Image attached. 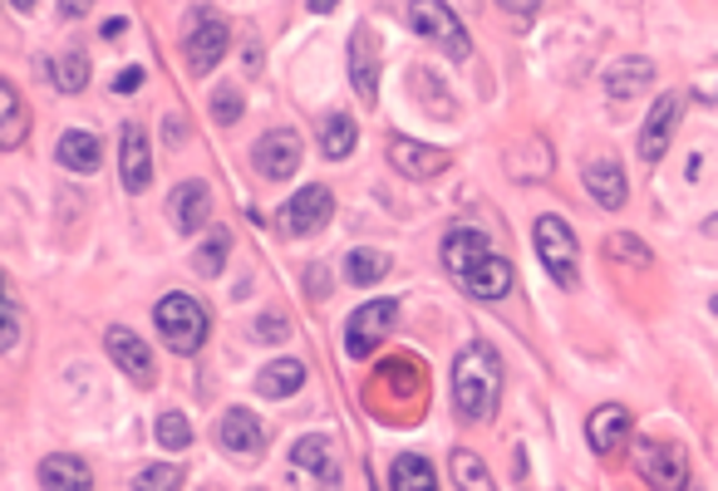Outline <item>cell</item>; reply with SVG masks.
Masks as SVG:
<instances>
[{
	"instance_id": "obj_8",
	"label": "cell",
	"mask_w": 718,
	"mask_h": 491,
	"mask_svg": "<svg viewBox=\"0 0 718 491\" xmlns=\"http://www.w3.org/2000/svg\"><path fill=\"white\" fill-rule=\"evenodd\" d=\"M252 163L266 182H286V177H295V167H301V139H295L291 129L261 133L256 147H252Z\"/></svg>"
},
{
	"instance_id": "obj_17",
	"label": "cell",
	"mask_w": 718,
	"mask_h": 491,
	"mask_svg": "<svg viewBox=\"0 0 718 491\" xmlns=\"http://www.w3.org/2000/svg\"><path fill=\"white\" fill-rule=\"evenodd\" d=\"M104 349H109V359L119 364L123 374H133L139 383H153V349L143 345L133 329H123V325H113L109 335H104Z\"/></svg>"
},
{
	"instance_id": "obj_39",
	"label": "cell",
	"mask_w": 718,
	"mask_h": 491,
	"mask_svg": "<svg viewBox=\"0 0 718 491\" xmlns=\"http://www.w3.org/2000/svg\"><path fill=\"white\" fill-rule=\"evenodd\" d=\"M139 84H143V70H123L119 79H113V94H133Z\"/></svg>"
},
{
	"instance_id": "obj_22",
	"label": "cell",
	"mask_w": 718,
	"mask_h": 491,
	"mask_svg": "<svg viewBox=\"0 0 718 491\" xmlns=\"http://www.w3.org/2000/svg\"><path fill=\"white\" fill-rule=\"evenodd\" d=\"M305 388V364L301 359H276L256 374V393L261 398H291Z\"/></svg>"
},
{
	"instance_id": "obj_19",
	"label": "cell",
	"mask_w": 718,
	"mask_h": 491,
	"mask_svg": "<svg viewBox=\"0 0 718 491\" xmlns=\"http://www.w3.org/2000/svg\"><path fill=\"white\" fill-rule=\"evenodd\" d=\"M208 212H212V192H208V182H182V187L168 197V216H173V226L182 236H192L202 222H208Z\"/></svg>"
},
{
	"instance_id": "obj_13",
	"label": "cell",
	"mask_w": 718,
	"mask_h": 491,
	"mask_svg": "<svg viewBox=\"0 0 718 491\" xmlns=\"http://www.w3.org/2000/svg\"><path fill=\"white\" fill-rule=\"evenodd\" d=\"M216 438H222V452H232V457H261V452H266V428H261L256 413H246V408L222 413V422H216Z\"/></svg>"
},
{
	"instance_id": "obj_30",
	"label": "cell",
	"mask_w": 718,
	"mask_h": 491,
	"mask_svg": "<svg viewBox=\"0 0 718 491\" xmlns=\"http://www.w3.org/2000/svg\"><path fill=\"white\" fill-rule=\"evenodd\" d=\"M390 276V256L384 250H350L345 256V280L350 285H374Z\"/></svg>"
},
{
	"instance_id": "obj_2",
	"label": "cell",
	"mask_w": 718,
	"mask_h": 491,
	"mask_svg": "<svg viewBox=\"0 0 718 491\" xmlns=\"http://www.w3.org/2000/svg\"><path fill=\"white\" fill-rule=\"evenodd\" d=\"M153 319H158V335H163V345L173 349V354H198L202 345H208V335H212V315H208V305L202 300H192V295H182V290H173V295H163L158 300V310H153Z\"/></svg>"
},
{
	"instance_id": "obj_35",
	"label": "cell",
	"mask_w": 718,
	"mask_h": 491,
	"mask_svg": "<svg viewBox=\"0 0 718 491\" xmlns=\"http://www.w3.org/2000/svg\"><path fill=\"white\" fill-rule=\"evenodd\" d=\"M222 266H226V236H212V242L192 256V270L212 280V276H222Z\"/></svg>"
},
{
	"instance_id": "obj_41",
	"label": "cell",
	"mask_w": 718,
	"mask_h": 491,
	"mask_svg": "<svg viewBox=\"0 0 718 491\" xmlns=\"http://www.w3.org/2000/svg\"><path fill=\"white\" fill-rule=\"evenodd\" d=\"M714 315H718V295H714Z\"/></svg>"
},
{
	"instance_id": "obj_23",
	"label": "cell",
	"mask_w": 718,
	"mask_h": 491,
	"mask_svg": "<svg viewBox=\"0 0 718 491\" xmlns=\"http://www.w3.org/2000/svg\"><path fill=\"white\" fill-rule=\"evenodd\" d=\"M26 133H30V109H26V99L16 94V84H0V147H20L26 143Z\"/></svg>"
},
{
	"instance_id": "obj_3",
	"label": "cell",
	"mask_w": 718,
	"mask_h": 491,
	"mask_svg": "<svg viewBox=\"0 0 718 491\" xmlns=\"http://www.w3.org/2000/svg\"><path fill=\"white\" fill-rule=\"evenodd\" d=\"M408 25H414L424 40L438 44L448 60H458V64L473 60V40H467L463 20H453V10L438 6V0H414V6H408Z\"/></svg>"
},
{
	"instance_id": "obj_42",
	"label": "cell",
	"mask_w": 718,
	"mask_h": 491,
	"mask_svg": "<svg viewBox=\"0 0 718 491\" xmlns=\"http://www.w3.org/2000/svg\"><path fill=\"white\" fill-rule=\"evenodd\" d=\"M684 491H694V487H684Z\"/></svg>"
},
{
	"instance_id": "obj_31",
	"label": "cell",
	"mask_w": 718,
	"mask_h": 491,
	"mask_svg": "<svg viewBox=\"0 0 718 491\" xmlns=\"http://www.w3.org/2000/svg\"><path fill=\"white\" fill-rule=\"evenodd\" d=\"M54 84H60V94H84L89 89V60L84 54H60V60H54Z\"/></svg>"
},
{
	"instance_id": "obj_15",
	"label": "cell",
	"mask_w": 718,
	"mask_h": 491,
	"mask_svg": "<svg viewBox=\"0 0 718 491\" xmlns=\"http://www.w3.org/2000/svg\"><path fill=\"white\" fill-rule=\"evenodd\" d=\"M630 432H635V413L630 408H620V403H606V408H596L586 422V438H590V448L596 452H620L625 442H630Z\"/></svg>"
},
{
	"instance_id": "obj_21",
	"label": "cell",
	"mask_w": 718,
	"mask_h": 491,
	"mask_svg": "<svg viewBox=\"0 0 718 491\" xmlns=\"http://www.w3.org/2000/svg\"><path fill=\"white\" fill-rule=\"evenodd\" d=\"M54 157H60V167H70V173H99V163H104V143L94 139L89 129H70L54 147Z\"/></svg>"
},
{
	"instance_id": "obj_9",
	"label": "cell",
	"mask_w": 718,
	"mask_h": 491,
	"mask_svg": "<svg viewBox=\"0 0 718 491\" xmlns=\"http://www.w3.org/2000/svg\"><path fill=\"white\" fill-rule=\"evenodd\" d=\"M281 216H286L291 236H315L330 216H335V197H330V187H321V182H305V187L286 202V212Z\"/></svg>"
},
{
	"instance_id": "obj_36",
	"label": "cell",
	"mask_w": 718,
	"mask_h": 491,
	"mask_svg": "<svg viewBox=\"0 0 718 491\" xmlns=\"http://www.w3.org/2000/svg\"><path fill=\"white\" fill-rule=\"evenodd\" d=\"M242 109H246V104H242V94H236V89H216V94H212V119L222 123V129L242 119Z\"/></svg>"
},
{
	"instance_id": "obj_16",
	"label": "cell",
	"mask_w": 718,
	"mask_h": 491,
	"mask_svg": "<svg viewBox=\"0 0 718 491\" xmlns=\"http://www.w3.org/2000/svg\"><path fill=\"white\" fill-rule=\"evenodd\" d=\"M679 109H684L679 94L655 99V109H649V119H645V129H640V157H645V163H659V157H665L669 133H675V123H679Z\"/></svg>"
},
{
	"instance_id": "obj_24",
	"label": "cell",
	"mask_w": 718,
	"mask_h": 491,
	"mask_svg": "<svg viewBox=\"0 0 718 491\" xmlns=\"http://www.w3.org/2000/svg\"><path fill=\"white\" fill-rule=\"evenodd\" d=\"M390 491H438L433 462H428L424 452H404V457H394V467H390Z\"/></svg>"
},
{
	"instance_id": "obj_33",
	"label": "cell",
	"mask_w": 718,
	"mask_h": 491,
	"mask_svg": "<svg viewBox=\"0 0 718 491\" xmlns=\"http://www.w3.org/2000/svg\"><path fill=\"white\" fill-rule=\"evenodd\" d=\"M158 442H163L168 452H182L192 442V422L178 413V408H168V413H158Z\"/></svg>"
},
{
	"instance_id": "obj_14",
	"label": "cell",
	"mask_w": 718,
	"mask_h": 491,
	"mask_svg": "<svg viewBox=\"0 0 718 491\" xmlns=\"http://www.w3.org/2000/svg\"><path fill=\"white\" fill-rule=\"evenodd\" d=\"M390 163H394L404 177L428 182V177H438L443 167L453 163V157L443 153V147H428V143H418V139H394V143H390Z\"/></svg>"
},
{
	"instance_id": "obj_34",
	"label": "cell",
	"mask_w": 718,
	"mask_h": 491,
	"mask_svg": "<svg viewBox=\"0 0 718 491\" xmlns=\"http://www.w3.org/2000/svg\"><path fill=\"white\" fill-rule=\"evenodd\" d=\"M606 250H610V260H635V266H649V246L640 242V236L615 232V236H606Z\"/></svg>"
},
{
	"instance_id": "obj_32",
	"label": "cell",
	"mask_w": 718,
	"mask_h": 491,
	"mask_svg": "<svg viewBox=\"0 0 718 491\" xmlns=\"http://www.w3.org/2000/svg\"><path fill=\"white\" fill-rule=\"evenodd\" d=\"M133 491H182V467L178 462H153L133 477Z\"/></svg>"
},
{
	"instance_id": "obj_18",
	"label": "cell",
	"mask_w": 718,
	"mask_h": 491,
	"mask_svg": "<svg viewBox=\"0 0 718 491\" xmlns=\"http://www.w3.org/2000/svg\"><path fill=\"white\" fill-rule=\"evenodd\" d=\"M580 182H586V192L600 202L606 212H620L625 207V167L615 163V157H590L586 173H580Z\"/></svg>"
},
{
	"instance_id": "obj_20",
	"label": "cell",
	"mask_w": 718,
	"mask_h": 491,
	"mask_svg": "<svg viewBox=\"0 0 718 491\" xmlns=\"http://www.w3.org/2000/svg\"><path fill=\"white\" fill-rule=\"evenodd\" d=\"M40 487L44 491H89L94 487V472H89L84 457H70V452H54L40 462Z\"/></svg>"
},
{
	"instance_id": "obj_38",
	"label": "cell",
	"mask_w": 718,
	"mask_h": 491,
	"mask_svg": "<svg viewBox=\"0 0 718 491\" xmlns=\"http://www.w3.org/2000/svg\"><path fill=\"white\" fill-rule=\"evenodd\" d=\"M305 285H311V295H315V300H325V290H330V276H325L321 266H311V270H305Z\"/></svg>"
},
{
	"instance_id": "obj_11",
	"label": "cell",
	"mask_w": 718,
	"mask_h": 491,
	"mask_svg": "<svg viewBox=\"0 0 718 491\" xmlns=\"http://www.w3.org/2000/svg\"><path fill=\"white\" fill-rule=\"evenodd\" d=\"M350 79H355V94L364 104H374V94H380V35L370 25H360L355 40H350Z\"/></svg>"
},
{
	"instance_id": "obj_12",
	"label": "cell",
	"mask_w": 718,
	"mask_h": 491,
	"mask_svg": "<svg viewBox=\"0 0 718 491\" xmlns=\"http://www.w3.org/2000/svg\"><path fill=\"white\" fill-rule=\"evenodd\" d=\"M487 256H493V246H487V236L477 232V226H453V232L443 236V266H448L453 276L467 280Z\"/></svg>"
},
{
	"instance_id": "obj_27",
	"label": "cell",
	"mask_w": 718,
	"mask_h": 491,
	"mask_svg": "<svg viewBox=\"0 0 718 491\" xmlns=\"http://www.w3.org/2000/svg\"><path fill=\"white\" fill-rule=\"evenodd\" d=\"M655 84V64L649 60H625V64H615V70L606 74V94L610 99H630V94H640V89Z\"/></svg>"
},
{
	"instance_id": "obj_10",
	"label": "cell",
	"mask_w": 718,
	"mask_h": 491,
	"mask_svg": "<svg viewBox=\"0 0 718 491\" xmlns=\"http://www.w3.org/2000/svg\"><path fill=\"white\" fill-rule=\"evenodd\" d=\"M119 177L129 192H148L153 182V153H148V133L139 123H123L119 133Z\"/></svg>"
},
{
	"instance_id": "obj_4",
	"label": "cell",
	"mask_w": 718,
	"mask_h": 491,
	"mask_svg": "<svg viewBox=\"0 0 718 491\" xmlns=\"http://www.w3.org/2000/svg\"><path fill=\"white\" fill-rule=\"evenodd\" d=\"M537 256H542V266L552 270V280L562 285V290H576V256H580V246H576L572 226H566L562 216H542V222H537Z\"/></svg>"
},
{
	"instance_id": "obj_6",
	"label": "cell",
	"mask_w": 718,
	"mask_h": 491,
	"mask_svg": "<svg viewBox=\"0 0 718 491\" xmlns=\"http://www.w3.org/2000/svg\"><path fill=\"white\" fill-rule=\"evenodd\" d=\"M635 467H640V477L655 491H684L689 487V457H684V448H675V442H635Z\"/></svg>"
},
{
	"instance_id": "obj_25",
	"label": "cell",
	"mask_w": 718,
	"mask_h": 491,
	"mask_svg": "<svg viewBox=\"0 0 718 491\" xmlns=\"http://www.w3.org/2000/svg\"><path fill=\"white\" fill-rule=\"evenodd\" d=\"M295 467H311V472H321V482L330 491H340V462H335V442L330 438H301L295 442Z\"/></svg>"
},
{
	"instance_id": "obj_26",
	"label": "cell",
	"mask_w": 718,
	"mask_h": 491,
	"mask_svg": "<svg viewBox=\"0 0 718 491\" xmlns=\"http://www.w3.org/2000/svg\"><path fill=\"white\" fill-rule=\"evenodd\" d=\"M467 290H473L477 300H503V295H512V266L503 256H487L483 266L467 276Z\"/></svg>"
},
{
	"instance_id": "obj_5",
	"label": "cell",
	"mask_w": 718,
	"mask_h": 491,
	"mask_svg": "<svg viewBox=\"0 0 718 491\" xmlns=\"http://www.w3.org/2000/svg\"><path fill=\"white\" fill-rule=\"evenodd\" d=\"M226 44H232V25H226L216 10H198L192 16V30H188V70L192 74H212L216 64L226 60Z\"/></svg>"
},
{
	"instance_id": "obj_29",
	"label": "cell",
	"mask_w": 718,
	"mask_h": 491,
	"mask_svg": "<svg viewBox=\"0 0 718 491\" xmlns=\"http://www.w3.org/2000/svg\"><path fill=\"white\" fill-rule=\"evenodd\" d=\"M453 482H458L463 491H497L487 462L477 452H467V448H453Z\"/></svg>"
},
{
	"instance_id": "obj_28",
	"label": "cell",
	"mask_w": 718,
	"mask_h": 491,
	"mask_svg": "<svg viewBox=\"0 0 718 491\" xmlns=\"http://www.w3.org/2000/svg\"><path fill=\"white\" fill-rule=\"evenodd\" d=\"M355 143H360L355 119H350V113H330L325 129H321V153L330 157V163H340V157L355 153Z\"/></svg>"
},
{
	"instance_id": "obj_37",
	"label": "cell",
	"mask_w": 718,
	"mask_h": 491,
	"mask_svg": "<svg viewBox=\"0 0 718 491\" xmlns=\"http://www.w3.org/2000/svg\"><path fill=\"white\" fill-rule=\"evenodd\" d=\"M261 335L256 339H286V319H281V315H261Z\"/></svg>"
},
{
	"instance_id": "obj_7",
	"label": "cell",
	"mask_w": 718,
	"mask_h": 491,
	"mask_svg": "<svg viewBox=\"0 0 718 491\" xmlns=\"http://www.w3.org/2000/svg\"><path fill=\"white\" fill-rule=\"evenodd\" d=\"M394 319H398V305H394V300H370V305H360V310L350 315V325H345V349H350V359H364V354L380 349V339L390 335Z\"/></svg>"
},
{
	"instance_id": "obj_40",
	"label": "cell",
	"mask_w": 718,
	"mask_h": 491,
	"mask_svg": "<svg viewBox=\"0 0 718 491\" xmlns=\"http://www.w3.org/2000/svg\"><path fill=\"white\" fill-rule=\"evenodd\" d=\"M123 30H129V20H123V16H119V20H109V25H104V40H119Z\"/></svg>"
},
{
	"instance_id": "obj_1",
	"label": "cell",
	"mask_w": 718,
	"mask_h": 491,
	"mask_svg": "<svg viewBox=\"0 0 718 491\" xmlns=\"http://www.w3.org/2000/svg\"><path fill=\"white\" fill-rule=\"evenodd\" d=\"M453 403L467 422H487L503 403V359L487 339L463 345L453 359Z\"/></svg>"
}]
</instances>
